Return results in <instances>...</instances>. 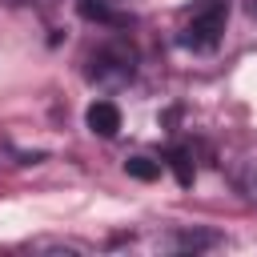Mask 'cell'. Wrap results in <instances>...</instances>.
Wrapping results in <instances>:
<instances>
[{
	"instance_id": "6da1fadb",
	"label": "cell",
	"mask_w": 257,
	"mask_h": 257,
	"mask_svg": "<svg viewBox=\"0 0 257 257\" xmlns=\"http://www.w3.org/2000/svg\"><path fill=\"white\" fill-rule=\"evenodd\" d=\"M225 20H229V0H201L181 28V44L193 52H213L217 40L225 36Z\"/></svg>"
},
{
	"instance_id": "7a4b0ae2",
	"label": "cell",
	"mask_w": 257,
	"mask_h": 257,
	"mask_svg": "<svg viewBox=\"0 0 257 257\" xmlns=\"http://www.w3.org/2000/svg\"><path fill=\"white\" fill-rule=\"evenodd\" d=\"M133 64H137L133 48L108 44V48H100L92 56V80H100V84H124V80H133Z\"/></svg>"
},
{
	"instance_id": "3957f363",
	"label": "cell",
	"mask_w": 257,
	"mask_h": 257,
	"mask_svg": "<svg viewBox=\"0 0 257 257\" xmlns=\"http://www.w3.org/2000/svg\"><path fill=\"white\" fill-rule=\"evenodd\" d=\"M84 120H88V128L96 137H116L120 133V108L112 100H92L88 112H84Z\"/></svg>"
},
{
	"instance_id": "277c9868",
	"label": "cell",
	"mask_w": 257,
	"mask_h": 257,
	"mask_svg": "<svg viewBox=\"0 0 257 257\" xmlns=\"http://www.w3.org/2000/svg\"><path fill=\"white\" fill-rule=\"evenodd\" d=\"M169 169L177 173L181 185H193V177H197V169H193V153H189V149H169Z\"/></svg>"
},
{
	"instance_id": "5b68a950",
	"label": "cell",
	"mask_w": 257,
	"mask_h": 257,
	"mask_svg": "<svg viewBox=\"0 0 257 257\" xmlns=\"http://www.w3.org/2000/svg\"><path fill=\"white\" fill-rule=\"evenodd\" d=\"M112 8L116 4H108V0H76V12L84 16V20H112Z\"/></svg>"
},
{
	"instance_id": "8992f818",
	"label": "cell",
	"mask_w": 257,
	"mask_h": 257,
	"mask_svg": "<svg viewBox=\"0 0 257 257\" xmlns=\"http://www.w3.org/2000/svg\"><path fill=\"white\" fill-rule=\"evenodd\" d=\"M124 173H128V177H137V181H153V177L161 173V165H157V161H149V157H128V161H124Z\"/></svg>"
},
{
	"instance_id": "52a82bcc",
	"label": "cell",
	"mask_w": 257,
	"mask_h": 257,
	"mask_svg": "<svg viewBox=\"0 0 257 257\" xmlns=\"http://www.w3.org/2000/svg\"><path fill=\"white\" fill-rule=\"evenodd\" d=\"M205 245H217V233H181L177 237V249H205Z\"/></svg>"
},
{
	"instance_id": "ba28073f",
	"label": "cell",
	"mask_w": 257,
	"mask_h": 257,
	"mask_svg": "<svg viewBox=\"0 0 257 257\" xmlns=\"http://www.w3.org/2000/svg\"><path fill=\"white\" fill-rule=\"evenodd\" d=\"M245 8H249V16L257 20V0H245Z\"/></svg>"
},
{
	"instance_id": "9c48e42d",
	"label": "cell",
	"mask_w": 257,
	"mask_h": 257,
	"mask_svg": "<svg viewBox=\"0 0 257 257\" xmlns=\"http://www.w3.org/2000/svg\"><path fill=\"white\" fill-rule=\"evenodd\" d=\"M24 4H36V8H48L52 0H24Z\"/></svg>"
},
{
	"instance_id": "30bf717a",
	"label": "cell",
	"mask_w": 257,
	"mask_h": 257,
	"mask_svg": "<svg viewBox=\"0 0 257 257\" xmlns=\"http://www.w3.org/2000/svg\"><path fill=\"white\" fill-rule=\"evenodd\" d=\"M108 4H124V0H108Z\"/></svg>"
}]
</instances>
